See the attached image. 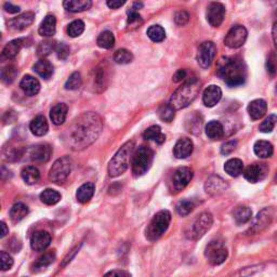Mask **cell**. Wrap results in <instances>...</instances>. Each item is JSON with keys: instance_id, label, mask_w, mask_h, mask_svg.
<instances>
[{"instance_id": "816d5d0a", "label": "cell", "mask_w": 277, "mask_h": 277, "mask_svg": "<svg viewBox=\"0 0 277 277\" xmlns=\"http://www.w3.org/2000/svg\"><path fill=\"white\" fill-rule=\"evenodd\" d=\"M277 123V116L276 115H270L269 117H266L265 119L261 122L260 125V131L263 133H270L273 131Z\"/></svg>"}, {"instance_id": "be15d7a7", "label": "cell", "mask_w": 277, "mask_h": 277, "mask_svg": "<svg viewBox=\"0 0 277 277\" xmlns=\"http://www.w3.org/2000/svg\"><path fill=\"white\" fill-rule=\"evenodd\" d=\"M272 37H273V41L277 50V18L273 24V27H272Z\"/></svg>"}, {"instance_id": "e575fe53", "label": "cell", "mask_w": 277, "mask_h": 277, "mask_svg": "<svg viewBox=\"0 0 277 277\" xmlns=\"http://www.w3.org/2000/svg\"><path fill=\"white\" fill-rule=\"evenodd\" d=\"M186 130L193 133V135H200L202 128V117L198 114H193L189 119L185 121Z\"/></svg>"}, {"instance_id": "f6af8a7d", "label": "cell", "mask_w": 277, "mask_h": 277, "mask_svg": "<svg viewBox=\"0 0 277 277\" xmlns=\"http://www.w3.org/2000/svg\"><path fill=\"white\" fill-rule=\"evenodd\" d=\"M85 31V23L81 20H76V21L72 22L67 27V34L68 36L73 38L80 36V35Z\"/></svg>"}, {"instance_id": "d590c367", "label": "cell", "mask_w": 277, "mask_h": 277, "mask_svg": "<svg viewBox=\"0 0 277 277\" xmlns=\"http://www.w3.org/2000/svg\"><path fill=\"white\" fill-rule=\"evenodd\" d=\"M22 179L29 185H34L40 179V172L34 166H27L22 170Z\"/></svg>"}, {"instance_id": "ffe728a7", "label": "cell", "mask_w": 277, "mask_h": 277, "mask_svg": "<svg viewBox=\"0 0 277 277\" xmlns=\"http://www.w3.org/2000/svg\"><path fill=\"white\" fill-rule=\"evenodd\" d=\"M193 148H194V144H193L191 138H182L178 140L175 147H173V155L178 159H184L192 154Z\"/></svg>"}, {"instance_id": "6da1fadb", "label": "cell", "mask_w": 277, "mask_h": 277, "mask_svg": "<svg viewBox=\"0 0 277 277\" xmlns=\"http://www.w3.org/2000/svg\"><path fill=\"white\" fill-rule=\"evenodd\" d=\"M103 129V121L96 113H83L67 129L66 142L73 151H81L90 146Z\"/></svg>"}, {"instance_id": "603a6c76", "label": "cell", "mask_w": 277, "mask_h": 277, "mask_svg": "<svg viewBox=\"0 0 277 277\" xmlns=\"http://www.w3.org/2000/svg\"><path fill=\"white\" fill-rule=\"evenodd\" d=\"M20 87H21L24 93L29 97L36 96L39 90H40V83H39L38 79L31 75H26L22 78Z\"/></svg>"}, {"instance_id": "c3c4849f", "label": "cell", "mask_w": 277, "mask_h": 277, "mask_svg": "<svg viewBox=\"0 0 277 277\" xmlns=\"http://www.w3.org/2000/svg\"><path fill=\"white\" fill-rule=\"evenodd\" d=\"M54 260H56V252L54 251L47 252V254H44L38 259V261L35 263V268L44 270L48 265H50Z\"/></svg>"}, {"instance_id": "ab89813d", "label": "cell", "mask_w": 277, "mask_h": 277, "mask_svg": "<svg viewBox=\"0 0 277 277\" xmlns=\"http://www.w3.org/2000/svg\"><path fill=\"white\" fill-rule=\"evenodd\" d=\"M115 44V37L110 31H105L98 37V46L102 49H112Z\"/></svg>"}, {"instance_id": "d4e9b609", "label": "cell", "mask_w": 277, "mask_h": 277, "mask_svg": "<svg viewBox=\"0 0 277 277\" xmlns=\"http://www.w3.org/2000/svg\"><path fill=\"white\" fill-rule=\"evenodd\" d=\"M57 31V19L52 14H49L43 19L39 26V35L42 37H52Z\"/></svg>"}, {"instance_id": "7bdbcfd3", "label": "cell", "mask_w": 277, "mask_h": 277, "mask_svg": "<svg viewBox=\"0 0 277 277\" xmlns=\"http://www.w3.org/2000/svg\"><path fill=\"white\" fill-rule=\"evenodd\" d=\"M57 43L52 40H46L39 43L37 48V54L40 58H46L50 54L52 51H56Z\"/></svg>"}, {"instance_id": "484cf974", "label": "cell", "mask_w": 277, "mask_h": 277, "mask_svg": "<svg viewBox=\"0 0 277 277\" xmlns=\"http://www.w3.org/2000/svg\"><path fill=\"white\" fill-rule=\"evenodd\" d=\"M29 129H31L34 136L42 137L44 135H47V132L49 130L48 121L46 118H44V116L39 115L37 117H35L34 119L31 121Z\"/></svg>"}, {"instance_id": "e7e4bbea", "label": "cell", "mask_w": 277, "mask_h": 277, "mask_svg": "<svg viewBox=\"0 0 277 277\" xmlns=\"http://www.w3.org/2000/svg\"><path fill=\"white\" fill-rule=\"evenodd\" d=\"M106 275H120V276H130L131 274L128 273L126 271H119V270H116V271H111V272H107Z\"/></svg>"}, {"instance_id": "44dd1931", "label": "cell", "mask_w": 277, "mask_h": 277, "mask_svg": "<svg viewBox=\"0 0 277 277\" xmlns=\"http://www.w3.org/2000/svg\"><path fill=\"white\" fill-rule=\"evenodd\" d=\"M222 98V90L219 86L211 85L207 87L202 95V101L207 107H214Z\"/></svg>"}, {"instance_id": "f35d334b", "label": "cell", "mask_w": 277, "mask_h": 277, "mask_svg": "<svg viewBox=\"0 0 277 277\" xmlns=\"http://www.w3.org/2000/svg\"><path fill=\"white\" fill-rule=\"evenodd\" d=\"M40 199L43 204L52 206L61 200V194L52 189H47L40 194Z\"/></svg>"}, {"instance_id": "8d00e7d4", "label": "cell", "mask_w": 277, "mask_h": 277, "mask_svg": "<svg viewBox=\"0 0 277 277\" xmlns=\"http://www.w3.org/2000/svg\"><path fill=\"white\" fill-rule=\"evenodd\" d=\"M28 214V208L23 202H18V204L13 205L11 210H10V218H11L12 222L18 223V222L22 221Z\"/></svg>"}, {"instance_id": "6125c7cd", "label": "cell", "mask_w": 277, "mask_h": 277, "mask_svg": "<svg viewBox=\"0 0 277 277\" xmlns=\"http://www.w3.org/2000/svg\"><path fill=\"white\" fill-rule=\"evenodd\" d=\"M3 9L6 10V11L9 12V13H19L20 10H21V9H20V7L14 6V4H12L11 2H6V3H4Z\"/></svg>"}, {"instance_id": "83f0119b", "label": "cell", "mask_w": 277, "mask_h": 277, "mask_svg": "<svg viewBox=\"0 0 277 277\" xmlns=\"http://www.w3.org/2000/svg\"><path fill=\"white\" fill-rule=\"evenodd\" d=\"M206 135L207 137L210 138V140H220V138H223L224 136V128L223 125L220 121L217 120H211L207 123V126L205 128Z\"/></svg>"}, {"instance_id": "b9f144b4", "label": "cell", "mask_w": 277, "mask_h": 277, "mask_svg": "<svg viewBox=\"0 0 277 277\" xmlns=\"http://www.w3.org/2000/svg\"><path fill=\"white\" fill-rule=\"evenodd\" d=\"M175 112L176 110L170 105V104H164V105H161L159 107V110H158V116H159L162 121L171 122L173 120V118H175Z\"/></svg>"}, {"instance_id": "3957f363", "label": "cell", "mask_w": 277, "mask_h": 277, "mask_svg": "<svg viewBox=\"0 0 277 277\" xmlns=\"http://www.w3.org/2000/svg\"><path fill=\"white\" fill-rule=\"evenodd\" d=\"M200 92V82L197 78H192L185 81L181 87L173 92L170 99V105L176 111L183 110L195 100Z\"/></svg>"}, {"instance_id": "d6986e66", "label": "cell", "mask_w": 277, "mask_h": 277, "mask_svg": "<svg viewBox=\"0 0 277 277\" xmlns=\"http://www.w3.org/2000/svg\"><path fill=\"white\" fill-rule=\"evenodd\" d=\"M272 218H273V214H272L271 209H264L259 212L254 221V224H252L249 229L250 233L257 234L259 233V232L263 231L265 227H268L271 223Z\"/></svg>"}, {"instance_id": "003e7915", "label": "cell", "mask_w": 277, "mask_h": 277, "mask_svg": "<svg viewBox=\"0 0 277 277\" xmlns=\"http://www.w3.org/2000/svg\"><path fill=\"white\" fill-rule=\"evenodd\" d=\"M1 238H3L4 236H7L9 234V230L7 227V224L4 222H1Z\"/></svg>"}, {"instance_id": "f1b7e54d", "label": "cell", "mask_w": 277, "mask_h": 277, "mask_svg": "<svg viewBox=\"0 0 277 277\" xmlns=\"http://www.w3.org/2000/svg\"><path fill=\"white\" fill-rule=\"evenodd\" d=\"M95 191H96V186L93 183L91 182L85 183V184H82L77 190L76 198L79 202H81V204H86V202L90 201L93 195H95Z\"/></svg>"}, {"instance_id": "277c9868", "label": "cell", "mask_w": 277, "mask_h": 277, "mask_svg": "<svg viewBox=\"0 0 277 277\" xmlns=\"http://www.w3.org/2000/svg\"><path fill=\"white\" fill-rule=\"evenodd\" d=\"M135 147V142L128 141L117 151L115 156H113L110 164H108V176L111 178H116L125 173L129 167Z\"/></svg>"}, {"instance_id": "ee69618b", "label": "cell", "mask_w": 277, "mask_h": 277, "mask_svg": "<svg viewBox=\"0 0 277 277\" xmlns=\"http://www.w3.org/2000/svg\"><path fill=\"white\" fill-rule=\"evenodd\" d=\"M176 209H177L178 214H179L180 216L186 217L195 209V204H194V201L184 199V200H181L178 202Z\"/></svg>"}, {"instance_id": "74e56055", "label": "cell", "mask_w": 277, "mask_h": 277, "mask_svg": "<svg viewBox=\"0 0 277 277\" xmlns=\"http://www.w3.org/2000/svg\"><path fill=\"white\" fill-rule=\"evenodd\" d=\"M233 216L237 224H245L251 220L252 211L249 207L239 206L234 210Z\"/></svg>"}, {"instance_id": "4dcf8cb0", "label": "cell", "mask_w": 277, "mask_h": 277, "mask_svg": "<svg viewBox=\"0 0 277 277\" xmlns=\"http://www.w3.org/2000/svg\"><path fill=\"white\" fill-rule=\"evenodd\" d=\"M254 151L257 156L262 158V159H265V158L272 157V155H273L274 153V148L270 142L261 140V141H257L255 143Z\"/></svg>"}, {"instance_id": "7c38bea8", "label": "cell", "mask_w": 277, "mask_h": 277, "mask_svg": "<svg viewBox=\"0 0 277 277\" xmlns=\"http://www.w3.org/2000/svg\"><path fill=\"white\" fill-rule=\"evenodd\" d=\"M212 223H214L212 215L209 212H202L194 222V225H193L192 235L194 237V239H200L210 230Z\"/></svg>"}, {"instance_id": "5b68a950", "label": "cell", "mask_w": 277, "mask_h": 277, "mask_svg": "<svg viewBox=\"0 0 277 277\" xmlns=\"http://www.w3.org/2000/svg\"><path fill=\"white\" fill-rule=\"evenodd\" d=\"M171 222V214L168 210H161L153 218L145 230V237L150 241H156L164 235Z\"/></svg>"}, {"instance_id": "7dc6e473", "label": "cell", "mask_w": 277, "mask_h": 277, "mask_svg": "<svg viewBox=\"0 0 277 277\" xmlns=\"http://www.w3.org/2000/svg\"><path fill=\"white\" fill-rule=\"evenodd\" d=\"M133 60L132 53L127 49H119L114 54V61L117 64H129Z\"/></svg>"}, {"instance_id": "4316f807", "label": "cell", "mask_w": 277, "mask_h": 277, "mask_svg": "<svg viewBox=\"0 0 277 277\" xmlns=\"http://www.w3.org/2000/svg\"><path fill=\"white\" fill-rule=\"evenodd\" d=\"M67 111H68V107L66 104H64V103H59L56 106L52 107V110L50 112V118L54 125H57V126L63 125L64 121L66 120Z\"/></svg>"}, {"instance_id": "8992f818", "label": "cell", "mask_w": 277, "mask_h": 277, "mask_svg": "<svg viewBox=\"0 0 277 277\" xmlns=\"http://www.w3.org/2000/svg\"><path fill=\"white\" fill-rule=\"evenodd\" d=\"M154 160V152L148 146H140L133 153L132 173L135 177H141L150 169Z\"/></svg>"}, {"instance_id": "f5cc1de1", "label": "cell", "mask_w": 277, "mask_h": 277, "mask_svg": "<svg viewBox=\"0 0 277 277\" xmlns=\"http://www.w3.org/2000/svg\"><path fill=\"white\" fill-rule=\"evenodd\" d=\"M0 264H1L2 271L10 270L13 266L12 257L7 254L6 251H1V254H0Z\"/></svg>"}, {"instance_id": "681fc988", "label": "cell", "mask_w": 277, "mask_h": 277, "mask_svg": "<svg viewBox=\"0 0 277 277\" xmlns=\"http://www.w3.org/2000/svg\"><path fill=\"white\" fill-rule=\"evenodd\" d=\"M18 68L14 65H7L1 69V79L3 82L11 83L18 75Z\"/></svg>"}, {"instance_id": "9a60e30c", "label": "cell", "mask_w": 277, "mask_h": 277, "mask_svg": "<svg viewBox=\"0 0 277 277\" xmlns=\"http://www.w3.org/2000/svg\"><path fill=\"white\" fill-rule=\"evenodd\" d=\"M52 155V147L43 143V144H37L28 150L29 159L37 162H46Z\"/></svg>"}, {"instance_id": "4fadbf2b", "label": "cell", "mask_w": 277, "mask_h": 277, "mask_svg": "<svg viewBox=\"0 0 277 277\" xmlns=\"http://www.w3.org/2000/svg\"><path fill=\"white\" fill-rule=\"evenodd\" d=\"M206 17L208 22L211 26L219 27L225 17V8L220 2H212L209 4V7L207 8Z\"/></svg>"}, {"instance_id": "91938a15", "label": "cell", "mask_w": 277, "mask_h": 277, "mask_svg": "<svg viewBox=\"0 0 277 277\" xmlns=\"http://www.w3.org/2000/svg\"><path fill=\"white\" fill-rule=\"evenodd\" d=\"M127 0H106L107 6L111 9H118L126 3Z\"/></svg>"}, {"instance_id": "03108f58", "label": "cell", "mask_w": 277, "mask_h": 277, "mask_svg": "<svg viewBox=\"0 0 277 277\" xmlns=\"http://www.w3.org/2000/svg\"><path fill=\"white\" fill-rule=\"evenodd\" d=\"M78 249H79V248H78V247H76V248H75V249H74V250H73V251L71 252V255H68V256L66 257V258H65V259H64V263H63V265H65L66 263H68V262H71V259L73 258V257H74V256H75V255H76V252H77V250H78Z\"/></svg>"}, {"instance_id": "d6a6232c", "label": "cell", "mask_w": 277, "mask_h": 277, "mask_svg": "<svg viewBox=\"0 0 277 277\" xmlns=\"http://www.w3.org/2000/svg\"><path fill=\"white\" fill-rule=\"evenodd\" d=\"M224 170L229 176L236 178L244 172V164L238 158H232L225 162Z\"/></svg>"}, {"instance_id": "11a10c76", "label": "cell", "mask_w": 277, "mask_h": 277, "mask_svg": "<svg viewBox=\"0 0 277 277\" xmlns=\"http://www.w3.org/2000/svg\"><path fill=\"white\" fill-rule=\"evenodd\" d=\"M56 52H57L58 58L60 59V60H66L67 57L69 56V47L66 43L60 42L57 44Z\"/></svg>"}, {"instance_id": "7402d4cb", "label": "cell", "mask_w": 277, "mask_h": 277, "mask_svg": "<svg viewBox=\"0 0 277 277\" xmlns=\"http://www.w3.org/2000/svg\"><path fill=\"white\" fill-rule=\"evenodd\" d=\"M248 113L251 119L258 120L263 117L266 112H268V104L262 99H257V100L251 101L248 105Z\"/></svg>"}, {"instance_id": "f907efd6", "label": "cell", "mask_w": 277, "mask_h": 277, "mask_svg": "<svg viewBox=\"0 0 277 277\" xmlns=\"http://www.w3.org/2000/svg\"><path fill=\"white\" fill-rule=\"evenodd\" d=\"M142 23H143V20L140 14L138 13V11H132V10H129V11H128V20H127L128 27H129L130 29L138 28V27H140Z\"/></svg>"}, {"instance_id": "8fae6325", "label": "cell", "mask_w": 277, "mask_h": 277, "mask_svg": "<svg viewBox=\"0 0 277 277\" xmlns=\"http://www.w3.org/2000/svg\"><path fill=\"white\" fill-rule=\"evenodd\" d=\"M194 172L189 167H180L175 171L172 176V187L176 192H180L189 185L192 181Z\"/></svg>"}, {"instance_id": "e0dca14e", "label": "cell", "mask_w": 277, "mask_h": 277, "mask_svg": "<svg viewBox=\"0 0 277 277\" xmlns=\"http://www.w3.org/2000/svg\"><path fill=\"white\" fill-rule=\"evenodd\" d=\"M34 20H35V13L25 12V13L21 14V16L10 20L8 23V26L10 29H12V31L21 32V31H24L25 28H27L29 25H32Z\"/></svg>"}, {"instance_id": "ac0fdd59", "label": "cell", "mask_w": 277, "mask_h": 277, "mask_svg": "<svg viewBox=\"0 0 277 277\" xmlns=\"http://www.w3.org/2000/svg\"><path fill=\"white\" fill-rule=\"evenodd\" d=\"M51 244V235L46 231H37L31 238V247L35 251L46 250Z\"/></svg>"}, {"instance_id": "30bf717a", "label": "cell", "mask_w": 277, "mask_h": 277, "mask_svg": "<svg viewBox=\"0 0 277 277\" xmlns=\"http://www.w3.org/2000/svg\"><path fill=\"white\" fill-rule=\"evenodd\" d=\"M216 52H217V48L214 42L212 41L202 42L198 48V52H197V62H198L199 66L202 68L209 67L216 57Z\"/></svg>"}, {"instance_id": "52a82bcc", "label": "cell", "mask_w": 277, "mask_h": 277, "mask_svg": "<svg viewBox=\"0 0 277 277\" xmlns=\"http://www.w3.org/2000/svg\"><path fill=\"white\" fill-rule=\"evenodd\" d=\"M73 162L68 156H64L59 158L54 161L50 172H49V179L56 184H63L69 177V173L72 171Z\"/></svg>"}, {"instance_id": "f546056e", "label": "cell", "mask_w": 277, "mask_h": 277, "mask_svg": "<svg viewBox=\"0 0 277 277\" xmlns=\"http://www.w3.org/2000/svg\"><path fill=\"white\" fill-rule=\"evenodd\" d=\"M23 39H14V40L10 41L6 44V47L3 48L2 57L7 60H13L16 58L19 52L21 51L23 47Z\"/></svg>"}, {"instance_id": "ba28073f", "label": "cell", "mask_w": 277, "mask_h": 277, "mask_svg": "<svg viewBox=\"0 0 277 277\" xmlns=\"http://www.w3.org/2000/svg\"><path fill=\"white\" fill-rule=\"evenodd\" d=\"M205 256L210 264L220 265L227 259L229 251H227L223 242L212 240L209 242V245L206 247Z\"/></svg>"}, {"instance_id": "5bb4252c", "label": "cell", "mask_w": 277, "mask_h": 277, "mask_svg": "<svg viewBox=\"0 0 277 277\" xmlns=\"http://www.w3.org/2000/svg\"><path fill=\"white\" fill-rule=\"evenodd\" d=\"M269 172V168L266 164H252L244 170V177L250 183H258L266 177Z\"/></svg>"}, {"instance_id": "6f0895ef", "label": "cell", "mask_w": 277, "mask_h": 277, "mask_svg": "<svg viewBox=\"0 0 277 277\" xmlns=\"http://www.w3.org/2000/svg\"><path fill=\"white\" fill-rule=\"evenodd\" d=\"M277 59L275 57L274 53H272L268 59V63H266V67H268V72L271 75H275V73L277 72Z\"/></svg>"}, {"instance_id": "680465c9", "label": "cell", "mask_w": 277, "mask_h": 277, "mask_svg": "<svg viewBox=\"0 0 277 277\" xmlns=\"http://www.w3.org/2000/svg\"><path fill=\"white\" fill-rule=\"evenodd\" d=\"M95 81H96V85L97 88H102V89H105V74L103 73L102 69H98L97 72V75L95 78Z\"/></svg>"}, {"instance_id": "836d02e7", "label": "cell", "mask_w": 277, "mask_h": 277, "mask_svg": "<svg viewBox=\"0 0 277 277\" xmlns=\"http://www.w3.org/2000/svg\"><path fill=\"white\" fill-rule=\"evenodd\" d=\"M143 138L145 140H150V141H155L158 144H162L166 141V137L164 133L161 132V129L159 126H152L143 133Z\"/></svg>"}, {"instance_id": "9c48e42d", "label": "cell", "mask_w": 277, "mask_h": 277, "mask_svg": "<svg viewBox=\"0 0 277 277\" xmlns=\"http://www.w3.org/2000/svg\"><path fill=\"white\" fill-rule=\"evenodd\" d=\"M247 36H248V32H247L245 26L235 25L227 33L224 39V43L225 46L231 49L240 48L246 42Z\"/></svg>"}, {"instance_id": "db71d44e", "label": "cell", "mask_w": 277, "mask_h": 277, "mask_svg": "<svg viewBox=\"0 0 277 277\" xmlns=\"http://www.w3.org/2000/svg\"><path fill=\"white\" fill-rule=\"evenodd\" d=\"M190 21V13L185 11V10H181V11H178L175 16V22L177 25L179 26H184L185 24L189 23Z\"/></svg>"}, {"instance_id": "7a4b0ae2", "label": "cell", "mask_w": 277, "mask_h": 277, "mask_svg": "<svg viewBox=\"0 0 277 277\" xmlns=\"http://www.w3.org/2000/svg\"><path fill=\"white\" fill-rule=\"evenodd\" d=\"M217 74L230 87L241 86L246 80V67L238 58L222 57L218 61Z\"/></svg>"}, {"instance_id": "9f6ffc18", "label": "cell", "mask_w": 277, "mask_h": 277, "mask_svg": "<svg viewBox=\"0 0 277 277\" xmlns=\"http://www.w3.org/2000/svg\"><path fill=\"white\" fill-rule=\"evenodd\" d=\"M236 146H237V141L235 140H231V141H227L225 142L223 145L221 146V153L223 155H230L231 153H233L236 150Z\"/></svg>"}, {"instance_id": "1f68e13d", "label": "cell", "mask_w": 277, "mask_h": 277, "mask_svg": "<svg viewBox=\"0 0 277 277\" xmlns=\"http://www.w3.org/2000/svg\"><path fill=\"white\" fill-rule=\"evenodd\" d=\"M34 71L43 79H49L53 74L52 64L46 59H41L34 65Z\"/></svg>"}, {"instance_id": "bcb514c9", "label": "cell", "mask_w": 277, "mask_h": 277, "mask_svg": "<svg viewBox=\"0 0 277 277\" xmlns=\"http://www.w3.org/2000/svg\"><path fill=\"white\" fill-rule=\"evenodd\" d=\"M81 85H82L81 75L79 73L75 72L68 77L64 87H65L66 90H77V89L81 87Z\"/></svg>"}, {"instance_id": "94428289", "label": "cell", "mask_w": 277, "mask_h": 277, "mask_svg": "<svg viewBox=\"0 0 277 277\" xmlns=\"http://www.w3.org/2000/svg\"><path fill=\"white\" fill-rule=\"evenodd\" d=\"M185 77H186L185 69H179V71L176 72L175 75H173L172 79L175 82H180L183 80V79H185Z\"/></svg>"}, {"instance_id": "60d3db41", "label": "cell", "mask_w": 277, "mask_h": 277, "mask_svg": "<svg viewBox=\"0 0 277 277\" xmlns=\"http://www.w3.org/2000/svg\"><path fill=\"white\" fill-rule=\"evenodd\" d=\"M147 36L154 42H161L165 40L166 32L160 25H152L147 29Z\"/></svg>"}, {"instance_id": "2e32d148", "label": "cell", "mask_w": 277, "mask_h": 277, "mask_svg": "<svg viewBox=\"0 0 277 277\" xmlns=\"http://www.w3.org/2000/svg\"><path fill=\"white\" fill-rule=\"evenodd\" d=\"M227 183L219 176H211L205 183V191L211 196L220 195L227 190Z\"/></svg>"}, {"instance_id": "cb8c5ba5", "label": "cell", "mask_w": 277, "mask_h": 277, "mask_svg": "<svg viewBox=\"0 0 277 277\" xmlns=\"http://www.w3.org/2000/svg\"><path fill=\"white\" fill-rule=\"evenodd\" d=\"M92 6V0H63V7L73 13L83 12Z\"/></svg>"}]
</instances>
